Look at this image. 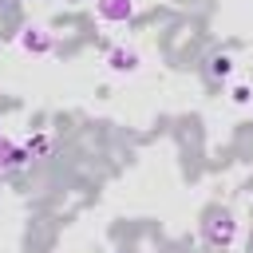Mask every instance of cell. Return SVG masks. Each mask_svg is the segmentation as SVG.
<instances>
[{"mask_svg":"<svg viewBox=\"0 0 253 253\" xmlns=\"http://www.w3.org/2000/svg\"><path fill=\"white\" fill-rule=\"evenodd\" d=\"M202 241L210 245V249H229L233 241H237V217L225 210V206H213V210H206V217H202Z\"/></svg>","mask_w":253,"mask_h":253,"instance_id":"6da1fadb","label":"cell"},{"mask_svg":"<svg viewBox=\"0 0 253 253\" xmlns=\"http://www.w3.org/2000/svg\"><path fill=\"white\" fill-rule=\"evenodd\" d=\"M28 166H32L28 146L16 142V138H8V134H0V174H20V170H28Z\"/></svg>","mask_w":253,"mask_h":253,"instance_id":"7a4b0ae2","label":"cell"},{"mask_svg":"<svg viewBox=\"0 0 253 253\" xmlns=\"http://www.w3.org/2000/svg\"><path fill=\"white\" fill-rule=\"evenodd\" d=\"M16 43H20L28 55H51V51H55V36H51L43 24H28V28L16 36Z\"/></svg>","mask_w":253,"mask_h":253,"instance_id":"3957f363","label":"cell"},{"mask_svg":"<svg viewBox=\"0 0 253 253\" xmlns=\"http://www.w3.org/2000/svg\"><path fill=\"white\" fill-rule=\"evenodd\" d=\"M142 67V55L134 51V47H126V43H115L111 51H107V71L111 75H134Z\"/></svg>","mask_w":253,"mask_h":253,"instance_id":"277c9868","label":"cell"},{"mask_svg":"<svg viewBox=\"0 0 253 253\" xmlns=\"http://www.w3.org/2000/svg\"><path fill=\"white\" fill-rule=\"evenodd\" d=\"M134 12H138L134 0H95V16L103 24H130Z\"/></svg>","mask_w":253,"mask_h":253,"instance_id":"5b68a950","label":"cell"},{"mask_svg":"<svg viewBox=\"0 0 253 253\" xmlns=\"http://www.w3.org/2000/svg\"><path fill=\"white\" fill-rule=\"evenodd\" d=\"M206 71H210V79H217V83H221V79H229V75H233V59H229L225 51H213V55L206 59Z\"/></svg>","mask_w":253,"mask_h":253,"instance_id":"8992f818","label":"cell"},{"mask_svg":"<svg viewBox=\"0 0 253 253\" xmlns=\"http://www.w3.org/2000/svg\"><path fill=\"white\" fill-rule=\"evenodd\" d=\"M24 146H28L32 158H47V154H51V134H43V130H40V134H28Z\"/></svg>","mask_w":253,"mask_h":253,"instance_id":"52a82bcc","label":"cell"},{"mask_svg":"<svg viewBox=\"0 0 253 253\" xmlns=\"http://www.w3.org/2000/svg\"><path fill=\"white\" fill-rule=\"evenodd\" d=\"M229 99H233V103H237V107H245V103H249V99H253V87H249V83H237V87H233V91H229Z\"/></svg>","mask_w":253,"mask_h":253,"instance_id":"ba28073f","label":"cell"}]
</instances>
